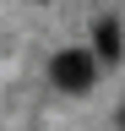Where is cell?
Segmentation results:
<instances>
[{"mask_svg": "<svg viewBox=\"0 0 125 131\" xmlns=\"http://www.w3.org/2000/svg\"><path fill=\"white\" fill-rule=\"evenodd\" d=\"M49 77L60 93H87L92 77H98V60H92V49H60L49 60Z\"/></svg>", "mask_w": 125, "mask_h": 131, "instance_id": "6da1fadb", "label": "cell"}, {"mask_svg": "<svg viewBox=\"0 0 125 131\" xmlns=\"http://www.w3.org/2000/svg\"><path fill=\"white\" fill-rule=\"evenodd\" d=\"M120 55H125V33H120L114 16H103L98 33H92V60H98V66H114Z\"/></svg>", "mask_w": 125, "mask_h": 131, "instance_id": "7a4b0ae2", "label": "cell"}]
</instances>
